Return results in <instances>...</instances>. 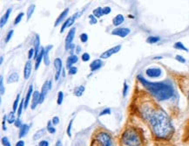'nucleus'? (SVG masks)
Returning <instances> with one entry per match:
<instances>
[{
    "instance_id": "nucleus-1",
    "label": "nucleus",
    "mask_w": 189,
    "mask_h": 146,
    "mask_svg": "<svg viewBox=\"0 0 189 146\" xmlns=\"http://www.w3.org/2000/svg\"><path fill=\"white\" fill-rule=\"evenodd\" d=\"M140 115L151 126L153 135L159 139H169L173 134V127L167 114L152 102L144 103L140 108Z\"/></svg>"
},
{
    "instance_id": "nucleus-2",
    "label": "nucleus",
    "mask_w": 189,
    "mask_h": 146,
    "mask_svg": "<svg viewBox=\"0 0 189 146\" xmlns=\"http://www.w3.org/2000/svg\"><path fill=\"white\" fill-rule=\"evenodd\" d=\"M137 79L143 87L159 102L170 99L173 95V88L168 82H151L146 81L141 75H138Z\"/></svg>"
},
{
    "instance_id": "nucleus-3",
    "label": "nucleus",
    "mask_w": 189,
    "mask_h": 146,
    "mask_svg": "<svg viewBox=\"0 0 189 146\" xmlns=\"http://www.w3.org/2000/svg\"><path fill=\"white\" fill-rule=\"evenodd\" d=\"M120 143L122 146H143L144 137L140 129L130 127L123 131L120 136Z\"/></svg>"
},
{
    "instance_id": "nucleus-4",
    "label": "nucleus",
    "mask_w": 189,
    "mask_h": 146,
    "mask_svg": "<svg viewBox=\"0 0 189 146\" xmlns=\"http://www.w3.org/2000/svg\"><path fill=\"white\" fill-rule=\"evenodd\" d=\"M92 145L95 146H114L111 135L104 130L97 132L94 136Z\"/></svg>"
},
{
    "instance_id": "nucleus-5",
    "label": "nucleus",
    "mask_w": 189,
    "mask_h": 146,
    "mask_svg": "<svg viewBox=\"0 0 189 146\" xmlns=\"http://www.w3.org/2000/svg\"><path fill=\"white\" fill-rule=\"evenodd\" d=\"M75 33H76V28L75 27H72L69 33H67L66 35V41H65V49L66 51L67 50H70L72 45V40H74V37H75Z\"/></svg>"
},
{
    "instance_id": "nucleus-6",
    "label": "nucleus",
    "mask_w": 189,
    "mask_h": 146,
    "mask_svg": "<svg viewBox=\"0 0 189 146\" xmlns=\"http://www.w3.org/2000/svg\"><path fill=\"white\" fill-rule=\"evenodd\" d=\"M52 88V81H46L44 85L42 86V89L40 92V100H39V103H43V102L45 101V98L48 93V91Z\"/></svg>"
},
{
    "instance_id": "nucleus-7",
    "label": "nucleus",
    "mask_w": 189,
    "mask_h": 146,
    "mask_svg": "<svg viewBox=\"0 0 189 146\" xmlns=\"http://www.w3.org/2000/svg\"><path fill=\"white\" fill-rule=\"evenodd\" d=\"M130 33H131V30H130L129 28H126V27H118V28H115L114 30H112V35L119 36V37H120V38H126Z\"/></svg>"
},
{
    "instance_id": "nucleus-8",
    "label": "nucleus",
    "mask_w": 189,
    "mask_h": 146,
    "mask_svg": "<svg viewBox=\"0 0 189 146\" xmlns=\"http://www.w3.org/2000/svg\"><path fill=\"white\" fill-rule=\"evenodd\" d=\"M121 49V46L120 45H118L116 47H113L108 50H106V52H104L103 54H100V59H108L110 58L112 54H117L118 52H119V50Z\"/></svg>"
},
{
    "instance_id": "nucleus-9",
    "label": "nucleus",
    "mask_w": 189,
    "mask_h": 146,
    "mask_svg": "<svg viewBox=\"0 0 189 146\" xmlns=\"http://www.w3.org/2000/svg\"><path fill=\"white\" fill-rule=\"evenodd\" d=\"M80 13H76V14H74V15H72V17H70V18H68L65 22H64V24L62 25V27H61V29H60V33H64V31L66 29V28H68V27H70V26H72L73 24H74V22H75V20H76V19H78L79 17V15Z\"/></svg>"
},
{
    "instance_id": "nucleus-10",
    "label": "nucleus",
    "mask_w": 189,
    "mask_h": 146,
    "mask_svg": "<svg viewBox=\"0 0 189 146\" xmlns=\"http://www.w3.org/2000/svg\"><path fill=\"white\" fill-rule=\"evenodd\" d=\"M54 67H55V69H56V74H55V81H58L60 77V74H61V72H62V66H63V63H62V60L60 58H56L54 60Z\"/></svg>"
},
{
    "instance_id": "nucleus-11",
    "label": "nucleus",
    "mask_w": 189,
    "mask_h": 146,
    "mask_svg": "<svg viewBox=\"0 0 189 146\" xmlns=\"http://www.w3.org/2000/svg\"><path fill=\"white\" fill-rule=\"evenodd\" d=\"M146 74L148 77L150 78H158L161 75L162 71L160 68H157V67H152V68H148L146 70Z\"/></svg>"
},
{
    "instance_id": "nucleus-12",
    "label": "nucleus",
    "mask_w": 189,
    "mask_h": 146,
    "mask_svg": "<svg viewBox=\"0 0 189 146\" xmlns=\"http://www.w3.org/2000/svg\"><path fill=\"white\" fill-rule=\"evenodd\" d=\"M32 62L30 60H28L26 63V66H25V68H24V78L26 80H28L30 78L31 74H32Z\"/></svg>"
},
{
    "instance_id": "nucleus-13",
    "label": "nucleus",
    "mask_w": 189,
    "mask_h": 146,
    "mask_svg": "<svg viewBox=\"0 0 189 146\" xmlns=\"http://www.w3.org/2000/svg\"><path fill=\"white\" fill-rule=\"evenodd\" d=\"M103 65V62H102V60L101 59H97V60H94L91 64H90V69L92 72H94V71H97L98 69H99Z\"/></svg>"
},
{
    "instance_id": "nucleus-14",
    "label": "nucleus",
    "mask_w": 189,
    "mask_h": 146,
    "mask_svg": "<svg viewBox=\"0 0 189 146\" xmlns=\"http://www.w3.org/2000/svg\"><path fill=\"white\" fill-rule=\"evenodd\" d=\"M78 60L79 59H78L77 55H74V54L70 55L66 60V68H68V70H69L72 67H73L72 65H74L75 63L78 62Z\"/></svg>"
},
{
    "instance_id": "nucleus-15",
    "label": "nucleus",
    "mask_w": 189,
    "mask_h": 146,
    "mask_svg": "<svg viewBox=\"0 0 189 146\" xmlns=\"http://www.w3.org/2000/svg\"><path fill=\"white\" fill-rule=\"evenodd\" d=\"M40 100V93L39 91H35L32 95V109H35L37 105L39 103Z\"/></svg>"
},
{
    "instance_id": "nucleus-16",
    "label": "nucleus",
    "mask_w": 189,
    "mask_h": 146,
    "mask_svg": "<svg viewBox=\"0 0 189 146\" xmlns=\"http://www.w3.org/2000/svg\"><path fill=\"white\" fill-rule=\"evenodd\" d=\"M53 47L52 45H48L45 48V54H44V62L46 64V66H49L50 65V58H49V52L50 50H52Z\"/></svg>"
},
{
    "instance_id": "nucleus-17",
    "label": "nucleus",
    "mask_w": 189,
    "mask_h": 146,
    "mask_svg": "<svg viewBox=\"0 0 189 146\" xmlns=\"http://www.w3.org/2000/svg\"><path fill=\"white\" fill-rule=\"evenodd\" d=\"M44 54H45V48H44V47H41V48H40V51H39V55H38L37 58L35 59V60H36V62H35V69H36V70L39 67L42 60H44Z\"/></svg>"
},
{
    "instance_id": "nucleus-18",
    "label": "nucleus",
    "mask_w": 189,
    "mask_h": 146,
    "mask_svg": "<svg viewBox=\"0 0 189 146\" xmlns=\"http://www.w3.org/2000/svg\"><path fill=\"white\" fill-rule=\"evenodd\" d=\"M68 13H69V8H66V9H65L62 13H61V14L58 17V19H56V21H55V26H58L65 19H66V17H67V15H68Z\"/></svg>"
},
{
    "instance_id": "nucleus-19",
    "label": "nucleus",
    "mask_w": 189,
    "mask_h": 146,
    "mask_svg": "<svg viewBox=\"0 0 189 146\" xmlns=\"http://www.w3.org/2000/svg\"><path fill=\"white\" fill-rule=\"evenodd\" d=\"M12 8H9V9L6 12V13L3 15V17L1 18V19H0V26H1V27H3V26L7 23V21H8V19H9V17H10V15H11V13H12Z\"/></svg>"
},
{
    "instance_id": "nucleus-20",
    "label": "nucleus",
    "mask_w": 189,
    "mask_h": 146,
    "mask_svg": "<svg viewBox=\"0 0 189 146\" xmlns=\"http://www.w3.org/2000/svg\"><path fill=\"white\" fill-rule=\"evenodd\" d=\"M29 129H30V125H28V124H26V123H24V124L19 128V137L22 138V137L26 136L28 134Z\"/></svg>"
},
{
    "instance_id": "nucleus-21",
    "label": "nucleus",
    "mask_w": 189,
    "mask_h": 146,
    "mask_svg": "<svg viewBox=\"0 0 189 146\" xmlns=\"http://www.w3.org/2000/svg\"><path fill=\"white\" fill-rule=\"evenodd\" d=\"M124 20H125L124 16H123L122 14H118V15H116V16L113 18V19H112V24H113L114 26H120V25L124 22Z\"/></svg>"
},
{
    "instance_id": "nucleus-22",
    "label": "nucleus",
    "mask_w": 189,
    "mask_h": 146,
    "mask_svg": "<svg viewBox=\"0 0 189 146\" xmlns=\"http://www.w3.org/2000/svg\"><path fill=\"white\" fill-rule=\"evenodd\" d=\"M19 80V74L16 73V72H14V73H12V74L8 76V78H7V83L10 84V83L18 82Z\"/></svg>"
},
{
    "instance_id": "nucleus-23",
    "label": "nucleus",
    "mask_w": 189,
    "mask_h": 146,
    "mask_svg": "<svg viewBox=\"0 0 189 146\" xmlns=\"http://www.w3.org/2000/svg\"><path fill=\"white\" fill-rule=\"evenodd\" d=\"M33 92V87L32 85H31L29 87V89H28V92H27V95H26V97L25 99V104H24V108H26L29 105V102H30V99H31V96H32V94Z\"/></svg>"
},
{
    "instance_id": "nucleus-24",
    "label": "nucleus",
    "mask_w": 189,
    "mask_h": 146,
    "mask_svg": "<svg viewBox=\"0 0 189 146\" xmlns=\"http://www.w3.org/2000/svg\"><path fill=\"white\" fill-rule=\"evenodd\" d=\"M40 39H39V35L36 34V38H35V59L37 58V56L39 55V53L40 51Z\"/></svg>"
},
{
    "instance_id": "nucleus-25",
    "label": "nucleus",
    "mask_w": 189,
    "mask_h": 146,
    "mask_svg": "<svg viewBox=\"0 0 189 146\" xmlns=\"http://www.w3.org/2000/svg\"><path fill=\"white\" fill-rule=\"evenodd\" d=\"M92 15L95 17V18H101L103 15H104V13H103V8L102 7H98V8H96V9H94L93 11H92Z\"/></svg>"
},
{
    "instance_id": "nucleus-26",
    "label": "nucleus",
    "mask_w": 189,
    "mask_h": 146,
    "mask_svg": "<svg viewBox=\"0 0 189 146\" xmlns=\"http://www.w3.org/2000/svg\"><path fill=\"white\" fill-rule=\"evenodd\" d=\"M84 91H85V87L84 86H79V87L75 88L74 91H73V94H74L75 96L79 97V96H81L83 95Z\"/></svg>"
},
{
    "instance_id": "nucleus-27",
    "label": "nucleus",
    "mask_w": 189,
    "mask_h": 146,
    "mask_svg": "<svg viewBox=\"0 0 189 146\" xmlns=\"http://www.w3.org/2000/svg\"><path fill=\"white\" fill-rule=\"evenodd\" d=\"M46 131V129H41L38 130V131L34 134V136H33V140H39L40 137H42V136L45 135Z\"/></svg>"
},
{
    "instance_id": "nucleus-28",
    "label": "nucleus",
    "mask_w": 189,
    "mask_h": 146,
    "mask_svg": "<svg viewBox=\"0 0 189 146\" xmlns=\"http://www.w3.org/2000/svg\"><path fill=\"white\" fill-rule=\"evenodd\" d=\"M34 10H35V5H31V6H29V8L27 9V13H26L27 20H29V19L32 18V14H33V13H34Z\"/></svg>"
},
{
    "instance_id": "nucleus-29",
    "label": "nucleus",
    "mask_w": 189,
    "mask_h": 146,
    "mask_svg": "<svg viewBox=\"0 0 189 146\" xmlns=\"http://www.w3.org/2000/svg\"><path fill=\"white\" fill-rule=\"evenodd\" d=\"M160 40V38L159 37H157V36H150L147 38L146 40V42L149 43V44H155L157 43L158 41Z\"/></svg>"
},
{
    "instance_id": "nucleus-30",
    "label": "nucleus",
    "mask_w": 189,
    "mask_h": 146,
    "mask_svg": "<svg viewBox=\"0 0 189 146\" xmlns=\"http://www.w3.org/2000/svg\"><path fill=\"white\" fill-rule=\"evenodd\" d=\"M173 47L175 48V49H178V50H184V51H186V52H188V49L183 45V43L182 42H176L174 45H173Z\"/></svg>"
},
{
    "instance_id": "nucleus-31",
    "label": "nucleus",
    "mask_w": 189,
    "mask_h": 146,
    "mask_svg": "<svg viewBox=\"0 0 189 146\" xmlns=\"http://www.w3.org/2000/svg\"><path fill=\"white\" fill-rule=\"evenodd\" d=\"M16 117H15V115H14V112H11L9 114V115H7V122L12 124V123H14L16 122Z\"/></svg>"
},
{
    "instance_id": "nucleus-32",
    "label": "nucleus",
    "mask_w": 189,
    "mask_h": 146,
    "mask_svg": "<svg viewBox=\"0 0 189 146\" xmlns=\"http://www.w3.org/2000/svg\"><path fill=\"white\" fill-rule=\"evenodd\" d=\"M19 102H21V101H20V95L19 94V95H17L15 101H14V103H13V112L18 111V108H19V103H20Z\"/></svg>"
},
{
    "instance_id": "nucleus-33",
    "label": "nucleus",
    "mask_w": 189,
    "mask_h": 146,
    "mask_svg": "<svg viewBox=\"0 0 189 146\" xmlns=\"http://www.w3.org/2000/svg\"><path fill=\"white\" fill-rule=\"evenodd\" d=\"M52 121H49L48 122V124H47V127H46V129H47V131L50 133V134H54L55 132H56V129L53 127V125H52Z\"/></svg>"
},
{
    "instance_id": "nucleus-34",
    "label": "nucleus",
    "mask_w": 189,
    "mask_h": 146,
    "mask_svg": "<svg viewBox=\"0 0 189 146\" xmlns=\"http://www.w3.org/2000/svg\"><path fill=\"white\" fill-rule=\"evenodd\" d=\"M6 89H5V86H4V77L1 75L0 76V93H1V95H5Z\"/></svg>"
},
{
    "instance_id": "nucleus-35",
    "label": "nucleus",
    "mask_w": 189,
    "mask_h": 146,
    "mask_svg": "<svg viewBox=\"0 0 189 146\" xmlns=\"http://www.w3.org/2000/svg\"><path fill=\"white\" fill-rule=\"evenodd\" d=\"M24 104H25V99H22L20 103H19V108H18V111H17V114H18V116L19 117L22 114V110L24 108Z\"/></svg>"
},
{
    "instance_id": "nucleus-36",
    "label": "nucleus",
    "mask_w": 189,
    "mask_h": 146,
    "mask_svg": "<svg viewBox=\"0 0 189 146\" xmlns=\"http://www.w3.org/2000/svg\"><path fill=\"white\" fill-rule=\"evenodd\" d=\"M64 100V93L62 91H59L58 93V99H57V103L58 105H61Z\"/></svg>"
},
{
    "instance_id": "nucleus-37",
    "label": "nucleus",
    "mask_w": 189,
    "mask_h": 146,
    "mask_svg": "<svg viewBox=\"0 0 189 146\" xmlns=\"http://www.w3.org/2000/svg\"><path fill=\"white\" fill-rule=\"evenodd\" d=\"M24 13H20L17 17H16V19H15V20H14V25L16 26V25H18V24H19L20 22H21V20H22V19H23V17H24Z\"/></svg>"
},
{
    "instance_id": "nucleus-38",
    "label": "nucleus",
    "mask_w": 189,
    "mask_h": 146,
    "mask_svg": "<svg viewBox=\"0 0 189 146\" xmlns=\"http://www.w3.org/2000/svg\"><path fill=\"white\" fill-rule=\"evenodd\" d=\"M13 33H14V31H13V30H10V31L8 32V33L6 34V39H5V42H6V43H8V42L10 41V40H11L12 37L13 36Z\"/></svg>"
},
{
    "instance_id": "nucleus-39",
    "label": "nucleus",
    "mask_w": 189,
    "mask_h": 146,
    "mask_svg": "<svg viewBox=\"0 0 189 146\" xmlns=\"http://www.w3.org/2000/svg\"><path fill=\"white\" fill-rule=\"evenodd\" d=\"M72 122H73V119H72L67 126V129H66V133L68 135L69 137H72Z\"/></svg>"
},
{
    "instance_id": "nucleus-40",
    "label": "nucleus",
    "mask_w": 189,
    "mask_h": 146,
    "mask_svg": "<svg viewBox=\"0 0 189 146\" xmlns=\"http://www.w3.org/2000/svg\"><path fill=\"white\" fill-rule=\"evenodd\" d=\"M79 38H80V41L82 43H86L88 41V35L86 33H81Z\"/></svg>"
},
{
    "instance_id": "nucleus-41",
    "label": "nucleus",
    "mask_w": 189,
    "mask_h": 146,
    "mask_svg": "<svg viewBox=\"0 0 189 146\" xmlns=\"http://www.w3.org/2000/svg\"><path fill=\"white\" fill-rule=\"evenodd\" d=\"M128 89H129V87L126 83V81H124V85H123V96L126 97L127 93H128Z\"/></svg>"
},
{
    "instance_id": "nucleus-42",
    "label": "nucleus",
    "mask_w": 189,
    "mask_h": 146,
    "mask_svg": "<svg viewBox=\"0 0 189 146\" xmlns=\"http://www.w3.org/2000/svg\"><path fill=\"white\" fill-rule=\"evenodd\" d=\"M88 18H89V23H90L91 25H95V24H97V22H98L97 18H95L92 14L89 15Z\"/></svg>"
},
{
    "instance_id": "nucleus-43",
    "label": "nucleus",
    "mask_w": 189,
    "mask_h": 146,
    "mask_svg": "<svg viewBox=\"0 0 189 146\" xmlns=\"http://www.w3.org/2000/svg\"><path fill=\"white\" fill-rule=\"evenodd\" d=\"M1 141H2V144H3L4 146H12V144H11L9 139H8L6 136L2 137V140H1Z\"/></svg>"
},
{
    "instance_id": "nucleus-44",
    "label": "nucleus",
    "mask_w": 189,
    "mask_h": 146,
    "mask_svg": "<svg viewBox=\"0 0 189 146\" xmlns=\"http://www.w3.org/2000/svg\"><path fill=\"white\" fill-rule=\"evenodd\" d=\"M33 57L35 58V49L31 48L28 52V58H29V60H32Z\"/></svg>"
},
{
    "instance_id": "nucleus-45",
    "label": "nucleus",
    "mask_w": 189,
    "mask_h": 146,
    "mask_svg": "<svg viewBox=\"0 0 189 146\" xmlns=\"http://www.w3.org/2000/svg\"><path fill=\"white\" fill-rule=\"evenodd\" d=\"M81 60H82L84 62L88 61V60H90V54H89L88 53H85V54H83L82 56H81Z\"/></svg>"
},
{
    "instance_id": "nucleus-46",
    "label": "nucleus",
    "mask_w": 189,
    "mask_h": 146,
    "mask_svg": "<svg viewBox=\"0 0 189 146\" xmlns=\"http://www.w3.org/2000/svg\"><path fill=\"white\" fill-rule=\"evenodd\" d=\"M185 140L186 141H189V123L187 124L186 129H185V135H184Z\"/></svg>"
},
{
    "instance_id": "nucleus-47",
    "label": "nucleus",
    "mask_w": 189,
    "mask_h": 146,
    "mask_svg": "<svg viewBox=\"0 0 189 146\" xmlns=\"http://www.w3.org/2000/svg\"><path fill=\"white\" fill-rule=\"evenodd\" d=\"M68 72H69V74H71V75H73V74H77V72H78V68L76 67H72L69 70H68Z\"/></svg>"
},
{
    "instance_id": "nucleus-48",
    "label": "nucleus",
    "mask_w": 189,
    "mask_h": 146,
    "mask_svg": "<svg viewBox=\"0 0 189 146\" xmlns=\"http://www.w3.org/2000/svg\"><path fill=\"white\" fill-rule=\"evenodd\" d=\"M110 114H111V109H110L109 108H105L103 111H101V112H100L99 115L101 116V115H110Z\"/></svg>"
},
{
    "instance_id": "nucleus-49",
    "label": "nucleus",
    "mask_w": 189,
    "mask_h": 146,
    "mask_svg": "<svg viewBox=\"0 0 189 146\" xmlns=\"http://www.w3.org/2000/svg\"><path fill=\"white\" fill-rule=\"evenodd\" d=\"M111 12H112V10H111V8L109 6H106V7L103 8V13H104V15H107Z\"/></svg>"
},
{
    "instance_id": "nucleus-50",
    "label": "nucleus",
    "mask_w": 189,
    "mask_h": 146,
    "mask_svg": "<svg viewBox=\"0 0 189 146\" xmlns=\"http://www.w3.org/2000/svg\"><path fill=\"white\" fill-rule=\"evenodd\" d=\"M175 59H176V60H178V61H179L181 63H185L186 62V59H184V57L181 56V55H176Z\"/></svg>"
},
{
    "instance_id": "nucleus-51",
    "label": "nucleus",
    "mask_w": 189,
    "mask_h": 146,
    "mask_svg": "<svg viewBox=\"0 0 189 146\" xmlns=\"http://www.w3.org/2000/svg\"><path fill=\"white\" fill-rule=\"evenodd\" d=\"M39 146H49V142L47 140H42L39 143Z\"/></svg>"
},
{
    "instance_id": "nucleus-52",
    "label": "nucleus",
    "mask_w": 189,
    "mask_h": 146,
    "mask_svg": "<svg viewBox=\"0 0 189 146\" xmlns=\"http://www.w3.org/2000/svg\"><path fill=\"white\" fill-rule=\"evenodd\" d=\"M52 125H57V124H59V118L58 116H54V117L52 118Z\"/></svg>"
},
{
    "instance_id": "nucleus-53",
    "label": "nucleus",
    "mask_w": 189,
    "mask_h": 146,
    "mask_svg": "<svg viewBox=\"0 0 189 146\" xmlns=\"http://www.w3.org/2000/svg\"><path fill=\"white\" fill-rule=\"evenodd\" d=\"M7 122V115H5L4 118H3V122H2V125H3V129L4 130H6V122Z\"/></svg>"
},
{
    "instance_id": "nucleus-54",
    "label": "nucleus",
    "mask_w": 189,
    "mask_h": 146,
    "mask_svg": "<svg viewBox=\"0 0 189 146\" xmlns=\"http://www.w3.org/2000/svg\"><path fill=\"white\" fill-rule=\"evenodd\" d=\"M14 124H15V126L17 127V128H20L23 124H22V122H21V120L19 119V118H18L17 120H16V122H14Z\"/></svg>"
},
{
    "instance_id": "nucleus-55",
    "label": "nucleus",
    "mask_w": 189,
    "mask_h": 146,
    "mask_svg": "<svg viewBox=\"0 0 189 146\" xmlns=\"http://www.w3.org/2000/svg\"><path fill=\"white\" fill-rule=\"evenodd\" d=\"M16 146H25V142L23 140H19V141L17 142Z\"/></svg>"
},
{
    "instance_id": "nucleus-56",
    "label": "nucleus",
    "mask_w": 189,
    "mask_h": 146,
    "mask_svg": "<svg viewBox=\"0 0 189 146\" xmlns=\"http://www.w3.org/2000/svg\"><path fill=\"white\" fill-rule=\"evenodd\" d=\"M56 146H62V142L60 140H58L56 143Z\"/></svg>"
},
{
    "instance_id": "nucleus-57",
    "label": "nucleus",
    "mask_w": 189,
    "mask_h": 146,
    "mask_svg": "<svg viewBox=\"0 0 189 146\" xmlns=\"http://www.w3.org/2000/svg\"><path fill=\"white\" fill-rule=\"evenodd\" d=\"M80 51H81V47H80L79 46H78V47H77V50H76V52L79 54V53H80Z\"/></svg>"
},
{
    "instance_id": "nucleus-58",
    "label": "nucleus",
    "mask_w": 189,
    "mask_h": 146,
    "mask_svg": "<svg viewBox=\"0 0 189 146\" xmlns=\"http://www.w3.org/2000/svg\"><path fill=\"white\" fill-rule=\"evenodd\" d=\"M3 60H4V57L1 56V57H0V64H2V63H3Z\"/></svg>"
},
{
    "instance_id": "nucleus-59",
    "label": "nucleus",
    "mask_w": 189,
    "mask_h": 146,
    "mask_svg": "<svg viewBox=\"0 0 189 146\" xmlns=\"http://www.w3.org/2000/svg\"><path fill=\"white\" fill-rule=\"evenodd\" d=\"M162 57H155L154 58V60H159V59H161Z\"/></svg>"
},
{
    "instance_id": "nucleus-60",
    "label": "nucleus",
    "mask_w": 189,
    "mask_h": 146,
    "mask_svg": "<svg viewBox=\"0 0 189 146\" xmlns=\"http://www.w3.org/2000/svg\"><path fill=\"white\" fill-rule=\"evenodd\" d=\"M187 100L189 101V92H188V94H187Z\"/></svg>"
}]
</instances>
